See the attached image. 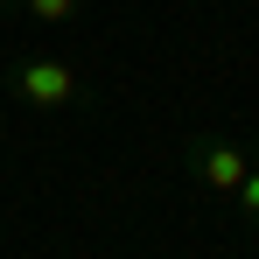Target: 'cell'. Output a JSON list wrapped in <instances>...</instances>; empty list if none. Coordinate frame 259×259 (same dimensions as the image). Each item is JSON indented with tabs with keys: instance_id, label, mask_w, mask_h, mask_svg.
<instances>
[{
	"instance_id": "6da1fadb",
	"label": "cell",
	"mask_w": 259,
	"mask_h": 259,
	"mask_svg": "<svg viewBox=\"0 0 259 259\" xmlns=\"http://www.w3.org/2000/svg\"><path fill=\"white\" fill-rule=\"evenodd\" d=\"M0 91L21 105V112H70L91 98V77L70 56H49V49H21L0 63Z\"/></svg>"
},
{
	"instance_id": "7a4b0ae2",
	"label": "cell",
	"mask_w": 259,
	"mask_h": 259,
	"mask_svg": "<svg viewBox=\"0 0 259 259\" xmlns=\"http://www.w3.org/2000/svg\"><path fill=\"white\" fill-rule=\"evenodd\" d=\"M252 161H259V140H245V133H189V140H182L189 182H196L203 196H224V203H231V189L245 182Z\"/></svg>"
},
{
	"instance_id": "3957f363",
	"label": "cell",
	"mask_w": 259,
	"mask_h": 259,
	"mask_svg": "<svg viewBox=\"0 0 259 259\" xmlns=\"http://www.w3.org/2000/svg\"><path fill=\"white\" fill-rule=\"evenodd\" d=\"M35 28H70V21H84V7L91 0H14Z\"/></svg>"
},
{
	"instance_id": "277c9868",
	"label": "cell",
	"mask_w": 259,
	"mask_h": 259,
	"mask_svg": "<svg viewBox=\"0 0 259 259\" xmlns=\"http://www.w3.org/2000/svg\"><path fill=\"white\" fill-rule=\"evenodd\" d=\"M231 210H238V224H245V231H252V224H259V161H252V168H245V182L231 189Z\"/></svg>"
},
{
	"instance_id": "5b68a950",
	"label": "cell",
	"mask_w": 259,
	"mask_h": 259,
	"mask_svg": "<svg viewBox=\"0 0 259 259\" xmlns=\"http://www.w3.org/2000/svg\"><path fill=\"white\" fill-rule=\"evenodd\" d=\"M0 140H7V112H0Z\"/></svg>"
},
{
	"instance_id": "8992f818",
	"label": "cell",
	"mask_w": 259,
	"mask_h": 259,
	"mask_svg": "<svg viewBox=\"0 0 259 259\" xmlns=\"http://www.w3.org/2000/svg\"><path fill=\"white\" fill-rule=\"evenodd\" d=\"M252 238H259V224H252Z\"/></svg>"
}]
</instances>
